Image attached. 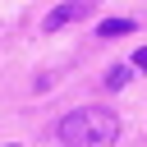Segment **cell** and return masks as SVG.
Returning <instances> with one entry per match:
<instances>
[{"instance_id":"3","label":"cell","mask_w":147,"mask_h":147,"mask_svg":"<svg viewBox=\"0 0 147 147\" xmlns=\"http://www.w3.org/2000/svg\"><path fill=\"white\" fill-rule=\"evenodd\" d=\"M96 32H101V37H124V32H133V18H106Z\"/></svg>"},{"instance_id":"5","label":"cell","mask_w":147,"mask_h":147,"mask_svg":"<svg viewBox=\"0 0 147 147\" xmlns=\"http://www.w3.org/2000/svg\"><path fill=\"white\" fill-rule=\"evenodd\" d=\"M133 69H147V46H142V51H133Z\"/></svg>"},{"instance_id":"4","label":"cell","mask_w":147,"mask_h":147,"mask_svg":"<svg viewBox=\"0 0 147 147\" xmlns=\"http://www.w3.org/2000/svg\"><path fill=\"white\" fill-rule=\"evenodd\" d=\"M124 78H129V69H124V64H115V69L106 74V83H110V87H124Z\"/></svg>"},{"instance_id":"2","label":"cell","mask_w":147,"mask_h":147,"mask_svg":"<svg viewBox=\"0 0 147 147\" xmlns=\"http://www.w3.org/2000/svg\"><path fill=\"white\" fill-rule=\"evenodd\" d=\"M83 14H92V0H69V5H60V9H51V14H46V28L55 32V28H64V23L83 18Z\"/></svg>"},{"instance_id":"1","label":"cell","mask_w":147,"mask_h":147,"mask_svg":"<svg viewBox=\"0 0 147 147\" xmlns=\"http://www.w3.org/2000/svg\"><path fill=\"white\" fill-rule=\"evenodd\" d=\"M115 138H119V119L101 106L69 110L60 119V142L64 147H115Z\"/></svg>"}]
</instances>
